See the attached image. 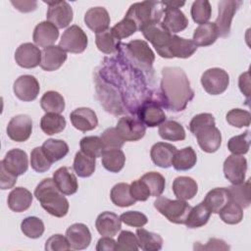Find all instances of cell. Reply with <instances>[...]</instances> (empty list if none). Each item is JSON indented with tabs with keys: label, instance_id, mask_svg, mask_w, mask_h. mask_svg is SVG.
<instances>
[{
	"label": "cell",
	"instance_id": "cell-27",
	"mask_svg": "<svg viewBox=\"0 0 251 251\" xmlns=\"http://www.w3.org/2000/svg\"><path fill=\"white\" fill-rule=\"evenodd\" d=\"M176 151V147L171 143L157 142L151 147V160L156 166L160 168H170L172 166V161Z\"/></svg>",
	"mask_w": 251,
	"mask_h": 251
},
{
	"label": "cell",
	"instance_id": "cell-31",
	"mask_svg": "<svg viewBox=\"0 0 251 251\" xmlns=\"http://www.w3.org/2000/svg\"><path fill=\"white\" fill-rule=\"evenodd\" d=\"M230 200L229 193L226 187H216L210 190L203 202L209 208L211 213L219 214L225 205Z\"/></svg>",
	"mask_w": 251,
	"mask_h": 251
},
{
	"label": "cell",
	"instance_id": "cell-48",
	"mask_svg": "<svg viewBox=\"0 0 251 251\" xmlns=\"http://www.w3.org/2000/svg\"><path fill=\"white\" fill-rule=\"evenodd\" d=\"M22 232L29 238H39L44 232V224L37 217H26L21 224Z\"/></svg>",
	"mask_w": 251,
	"mask_h": 251
},
{
	"label": "cell",
	"instance_id": "cell-6",
	"mask_svg": "<svg viewBox=\"0 0 251 251\" xmlns=\"http://www.w3.org/2000/svg\"><path fill=\"white\" fill-rule=\"evenodd\" d=\"M155 209L174 224H185L191 206L185 200H171L164 196H158L154 201Z\"/></svg>",
	"mask_w": 251,
	"mask_h": 251
},
{
	"label": "cell",
	"instance_id": "cell-53",
	"mask_svg": "<svg viewBox=\"0 0 251 251\" xmlns=\"http://www.w3.org/2000/svg\"><path fill=\"white\" fill-rule=\"evenodd\" d=\"M226 122L235 127L249 126L251 123V115L248 111L242 109H232L226 114Z\"/></svg>",
	"mask_w": 251,
	"mask_h": 251
},
{
	"label": "cell",
	"instance_id": "cell-21",
	"mask_svg": "<svg viewBox=\"0 0 251 251\" xmlns=\"http://www.w3.org/2000/svg\"><path fill=\"white\" fill-rule=\"evenodd\" d=\"M67 60V52L59 45H51L41 51L40 67L46 72H53L63 66Z\"/></svg>",
	"mask_w": 251,
	"mask_h": 251
},
{
	"label": "cell",
	"instance_id": "cell-58",
	"mask_svg": "<svg viewBox=\"0 0 251 251\" xmlns=\"http://www.w3.org/2000/svg\"><path fill=\"white\" fill-rule=\"evenodd\" d=\"M129 185L130 193L136 201H146L151 196L148 186L140 178L133 180Z\"/></svg>",
	"mask_w": 251,
	"mask_h": 251
},
{
	"label": "cell",
	"instance_id": "cell-49",
	"mask_svg": "<svg viewBox=\"0 0 251 251\" xmlns=\"http://www.w3.org/2000/svg\"><path fill=\"white\" fill-rule=\"evenodd\" d=\"M191 17L192 20L199 25L208 23L211 18L212 8L211 4L207 0H197L192 3L191 6Z\"/></svg>",
	"mask_w": 251,
	"mask_h": 251
},
{
	"label": "cell",
	"instance_id": "cell-56",
	"mask_svg": "<svg viewBox=\"0 0 251 251\" xmlns=\"http://www.w3.org/2000/svg\"><path fill=\"white\" fill-rule=\"evenodd\" d=\"M120 219L124 224L133 227H142L148 222L147 217L138 211H128L123 213L120 216Z\"/></svg>",
	"mask_w": 251,
	"mask_h": 251
},
{
	"label": "cell",
	"instance_id": "cell-62",
	"mask_svg": "<svg viewBox=\"0 0 251 251\" xmlns=\"http://www.w3.org/2000/svg\"><path fill=\"white\" fill-rule=\"evenodd\" d=\"M238 86H239L240 91L246 96L247 101H248L249 96H250V75H249L248 71L240 75V76L238 78Z\"/></svg>",
	"mask_w": 251,
	"mask_h": 251
},
{
	"label": "cell",
	"instance_id": "cell-33",
	"mask_svg": "<svg viewBox=\"0 0 251 251\" xmlns=\"http://www.w3.org/2000/svg\"><path fill=\"white\" fill-rule=\"evenodd\" d=\"M138 247L144 251H158L162 249L163 238L160 234L146 230L145 228L136 229Z\"/></svg>",
	"mask_w": 251,
	"mask_h": 251
},
{
	"label": "cell",
	"instance_id": "cell-15",
	"mask_svg": "<svg viewBox=\"0 0 251 251\" xmlns=\"http://www.w3.org/2000/svg\"><path fill=\"white\" fill-rule=\"evenodd\" d=\"M15 95L22 101L30 102L36 99L39 94L40 86L37 79L30 75L19 76L13 85Z\"/></svg>",
	"mask_w": 251,
	"mask_h": 251
},
{
	"label": "cell",
	"instance_id": "cell-40",
	"mask_svg": "<svg viewBox=\"0 0 251 251\" xmlns=\"http://www.w3.org/2000/svg\"><path fill=\"white\" fill-rule=\"evenodd\" d=\"M66 120L63 116L56 113H46L40 121L42 131L48 135L57 134L66 127Z\"/></svg>",
	"mask_w": 251,
	"mask_h": 251
},
{
	"label": "cell",
	"instance_id": "cell-8",
	"mask_svg": "<svg viewBox=\"0 0 251 251\" xmlns=\"http://www.w3.org/2000/svg\"><path fill=\"white\" fill-rule=\"evenodd\" d=\"M87 43V35L83 29L76 25H73L62 34L59 46L66 52L78 54L86 49Z\"/></svg>",
	"mask_w": 251,
	"mask_h": 251
},
{
	"label": "cell",
	"instance_id": "cell-26",
	"mask_svg": "<svg viewBox=\"0 0 251 251\" xmlns=\"http://www.w3.org/2000/svg\"><path fill=\"white\" fill-rule=\"evenodd\" d=\"M58 27L54 25L52 23L45 21L35 25L32 34V39L36 46L45 48L53 45V43H55V41L58 39Z\"/></svg>",
	"mask_w": 251,
	"mask_h": 251
},
{
	"label": "cell",
	"instance_id": "cell-34",
	"mask_svg": "<svg viewBox=\"0 0 251 251\" xmlns=\"http://www.w3.org/2000/svg\"><path fill=\"white\" fill-rule=\"evenodd\" d=\"M197 162V155L190 146L176 152L172 165L176 171H188L192 169Z\"/></svg>",
	"mask_w": 251,
	"mask_h": 251
},
{
	"label": "cell",
	"instance_id": "cell-14",
	"mask_svg": "<svg viewBox=\"0 0 251 251\" xmlns=\"http://www.w3.org/2000/svg\"><path fill=\"white\" fill-rule=\"evenodd\" d=\"M32 132V120L27 115H17L7 126L8 136L16 142L26 141Z\"/></svg>",
	"mask_w": 251,
	"mask_h": 251
},
{
	"label": "cell",
	"instance_id": "cell-47",
	"mask_svg": "<svg viewBox=\"0 0 251 251\" xmlns=\"http://www.w3.org/2000/svg\"><path fill=\"white\" fill-rule=\"evenodd\" d=\"M140 179L144 181L148 186L151 196H154V197L161 196V194L165 190V185H166L165 177L160 173L148 172L144 174L140 177Z\"/></svg>",
	"mask_w": 251,
	"mask_h": 251
},
{
	"label": "cell",
	"instance_id": "cell-22",
	"mask_svg": "<svg viewBox=\"0 0 251 251\" xmlns=\"http://www.w3.org/2000/svg\"><path fill=\"white\" fill-rule=\"evenodd\" d=\"M72 125L80 131H89L98 126V119L95 112L86 107H81L74 110L70 114Z\"/></svg>",
	"mask_w": 251,
	"mask_h": 251
},
{
	"label": "cell",
	"instance_id": "cell-2",
	"mask_svg": "<svg viewBox=\"0 0 251 251\" xmlns=\"http://www.w3.org/2000/svg\"><path fill=\"white\" fill-rule=\"evenodd\" d=\"M189 129L197 138L200 148L207 153L216 152L222 144V134L210 113H201L192 118Z\"/></svg>",
	"mask_w": 251,
	"mask_h": 251
},
{
	"label": "cell",
	"instance_id": "cell-57",
	"mask_svg": "<svg viewBox=\"0 0 251 251\" xmlns=\"http://www.w3.org/2000/svg\"><path fill=\"white\" fill-rule=\"evenodd\" d=\"M70 249L71 246L67 237L62 234H54L50 236L45 243L46 251H66Z\"/></svg>",
	"mask_w": 251,
	"mask_h": 251
},
{
	"label": "cell",
	"instance_id": "cell-39",
	"mask_svg": "<svg viewBox=\"0 0 251 251\" xmlns=\"http://www.w3.org/2000/svg\"><path fill=\"white\" fill-rule=\"evenodd\" d=\"M229 198L236 204H238L242 209H246L250 206L251 196H250V180L247 179L245 182L239 184H232L227 187Z\"/></svg>",
	"mask_w": 251,
	"mask_h": 251
},
{
	"label": "cell",
	"instance_id": "cell-3",
	"mask_svg": "<svg viewBox=\"0 0 251 251\" xmlns=\"http://www.w3.org/2000/svg\"><path fill=\"white\" fill-rule=\"evenodd\" d=\"M34 196L41 207L54 217L63 218L69 212V201L59 190L53 178L47 177L41 180L34 190Z\"/></svg>",
	"mask_w": 251,
	"mask_h": 251
},
{
	"label": "cell",
	"instance_id": "cell-4",
	"mask_svg": "<svg viewBox=\"0 0 251 251\" xmlns=\"http://www.w3.org/2000/svg\"><path fill=\"white\" fill-rule=\"evenodd\" d=\"M164 10L165 6L163 2L143 1L130 5L126 16L133 20L137 25L138 30H140L143 26L149 24L161 23V19L164 16Z\"/></svg>",
	"mask_w": 251,
	"mask_h": 251
},
{
	"label": "cell",
	"instance_id": "cell-5",
	"mask_svg": "<svg viewBox=\"0 0 251 251\" xmlns=\"http://www.w3.org/2000/svg\"><path fill=\"white\" fill-rule=\"evenodd\" d=\"M126 55L133 67H138L141 71L150 72L155 61V54L148 43L141 39L131 40L126 44H122Z\"/></svg>",
	"mask_w": 251,
	"mask_h": 251
},
{
	"label": "cell",
	"instance_id": "cell-17",
	"mask_svg": "<svg viewBox=\"0 0 251 251\" xmlns=\"http://www.w3.org/2000/svg\"><path fill=\"white\" fill-rule=\"evenodd\" d=\"M15 61L22 68H35L41 63V51L30 42L23 43L15 52Z\"/></svg>",
	"mask_w": 251,
	"mask_h": 251
},
{
	"label": "cell",
	"instance_id": "cell-36",
	"mask_svg": "<svg viewBox=\"0 0 251 251\" xmlns=\"http://www.w3.org/2000/svg\"><path fill=\"white\" fill-rule=\"evenodd\" d=\"M211 214L212 213L209 208L202 201L195 207L191 208L184 225L189 228L201 227L208 223Z\"/></svg>",
	"mask_w": 251,
	"mask_h": 251
},
{
	"label": "cell",
	"instance_id": "cell-60",
	"mask_svg": "<svg viewBox=\"0 0 251 251\" xmlns=\"http://www.w3.org/2000/svg\"><path fill=\"white\" fill-rule=\"evenodd\" d=\"M195 250H229V246L219 238H210L205 245L197 242L194 244Z\"/></svg>",
	"mask_w": 251,
	"mask_h": 251
},
{
	"label": "cell",
	"instance_id": "cell-23",
	"mask_svg": "<svg viewBox=\"0 0 251 251\" xmlns=\"http://www.w3.org/2000/svg\"><path fill=\"white\" fill-rule=\"evenodd\" d=\"M10 173L16 176L24 175L28 169V159L26 153L19 148L8 151L4 159L0 162Z\"/></svg>",
	"mask_w": 251,
	"mask_h": 251
},
{
	"label": "cell",
	"instance_id": "cell-37",
	"mask_svg": "<svg viewBox=\"0 0 251 251\" xmlns=\"http://www.w3.org/2000/svg\"><path fill=\"white\" fill-rule=\"evenodd\" d=\"M110 197L112 202L119 207H128L136 202L130 193V185L125 182L115 184L111 189Z\"/></svg>",
	"mask_w": 251,
	"mask_h": 251
},
{
	"label": "cell",
	"instance_id": "cell-11",
	"mask_svg": "<svg viewBox=\"0 0 251 251\" xmlns=\"http://www.w3.org/2000/svg\"><path fill=\"white\" fill-rule=\"evenodd\" d=\"M48 5L46 14L47 21L58 28L68 26L73 21L74 13L71 5L67 1H44Z\"/></svg>",
	"mask_w": 251,
	"mask_h": 251
},
{
	"label": "cell",
	"instance_id": "cell-18",
	"mask_svg": "<svg viewBox=\"0 0 251 251\" xmlns=\"http://www.w3.org/2000/svg\"><path fill=\"white\" fill-rule=\"evenodd\" d=\"M197 50V45L190 39H186L173 34L166 51L165 58H181L191 57Z\"/></svg>",
	"mask_w": 251,
	"mask_h": 251
},
{
	"label": "cell",
	"instance_id": "cell-52",
	"mask_svg": "<svg viewBox=\"0 0 251 251\" xmlns=\"http://www.w3.org/2000/svg\"><path fill=\"white\" fill-rule=\"evenodd\" d=\"M52 162L44 153L42 147H35L30 153V166L37 173H45L51 168Z\"/></svg>",
	"mask_w": 251,
	"mask_h": 251
},
{
	"label": "cell",
	"instance_id": "cell-45",
	"mask_svg": "<svg viewBox=\"0 0 251 251\" xmlns=\"http://www.w3.org/2000/svg\"><path fill=\"white\" fill-rule=\"evenodd\" d=\"M79 146L81 152L95 159L102 157L106 150L101 138L98 136H85L81 138Z\"/></svg>",
	"mask_w": 251,
	"mask_h": 251
},
{
	"label": "cell",
	"instance_id": "cell-12",
	"mask_svg": "<svg viewBox=\"0 0 251 251\" xmlns=\"http://www.w3.org/2000/svg\"><path fill=\"white\" fill-rule=\"evenodd\" d=\"M247 171V160L241 155H229L224 162L225 177L231 184L244 182Z\"/></svg>",
	"mask_w": 251,
	"mask_h": 251
},
{
	"label": "cell",
	"instance_id": "cell-44",
	"mask_svg": "<svg viewBox=\"0 0 251 251\" xmlns=\"http://www.w3.org/2000/svg\"><path fill=\"white\" fill-rule=\"evenodd\" d=\"M95 43L98 50L104 54H113L117 52L120 47V40L112 34L111 29L97 33Z\"/></svg>",
	"mask_w": 251,
	"mask_h": 251
},
{
	"label": "cell",
	"instance_id": "cell-32",
	"mask_svg": "<svg viewBox=\"0 0 251 251\" xmlns=\"http://www.w3.org/2000/svg\"><path fill=\"white\" fill-rule=\"evenodd\" d=\"M219 37V32L215 23H206L200 25L193 32L192 41L197 46H209L215 43Z\"/></svg>",
	"mask_w": 251,
	"mask_h": 251
},
{
	"label": "cell",
	"instance_id": "cell-20",
	"mask_svg": "<svg viewBox=\"0 0 251 251\" xmlns=\"http://www.w3.org/2000/svg\"><path fill=\"white\" fill-rule=\"evenodd\" d=\"M66 237L72 249H86L91 243V233L89 228L80 223L70 226L66 231Z\"/></svg>",
	"mask_w": 251,
	"mask_h": 251
},
{
	"label": "cell",
	"instance_id": "cell-29",
	"mask_svg": "<svg viewBox=\"0 0 251 251\" xmlns=\"http://www.w3.org/2000/svg\"><path fill=\"white\" fill-rule=\"evenodd\" d=\"M33 196L31 192L25 187H16L8 195V206L10 210L21 213L27 210L32 203Z\"/></svg>",
	"mask_w": 251,
	"mask_h": 251
},
{
	"label": "cell",
	"instance_id": "cell-35",
	"mask_svg": "<svg viewBox=\"0 0 251 251\" xmlns=\"http://www.w3.org/2000/svg\"><path fill=\"white\" fill-rule=\"evenodd\" d=\"M126 163L125 153L119 149H106L102 155L103 167L111 173H119Z\"/></svg>",
	"mask_w": 251,
	"mask_h": 251
},
{
	"label": "cell",
	"instance_id": "cell-24",
	"mask_svg": "<svg viewBox=\"0 0 251 251\" xmlns=\"http://www.w3.org/2000/svg\"><path fill=\"white\" fill-rule=\"evenodd\" d=\"M110 21L109 13L104 7L90 8L84 15L85 25L96 34L107 30Z\"/></svg>",
	"mask_w": 251,
	"mask_h": 251
},
{
	"label": "cell",
	"instance_id": "cell-50",
	"mask_svg": "<svg viewBox=\"0 0 251 251\" xmlns=\"http://www.w3.org/2000/svg\"><path fill=\"white\" fill-rule=\"evenodd\" d=\"M250 131L246 130L239 135L231 137L227 141V149L234 155H243L249 151Z\"/></svg>",
	"mask_w": 251,
	"mask_h": 251
},
{
	"label": "cell",
	"instance_id": "cell-9",
	"mask_svg": "<svg viewBox=\"0 0 251 251\" xmlns=\"http://www.w3.org/2000/svg\"><path fill=\"white\" fill-rule=\"evenodd\" d=\"M242 5V1L238 0H222L218 5V17L215 21L219 36L226 37L230 33V25L238 8Z\"/></svg>",
	"mask_w": 251,
	"mask_h": 251
},
{
	"label": "cell",
	"instance_id": "cell-38",
	"mask_svg": "<svg viewBox=\"0 0 251 251\" xmlns=\"http://www.w3.org/2000/svg\"><path fill=\"white\" fill-rule=\"evenodd\" d=\"M41 147L52 163L63 159L69 153V145L61 139H47Z\"/></svg>",
	"mask_w": 251,
	"mask_h": 251
},
{
	"label": "cell",
	"instance_id": "cell-63",
	"mask_svg": "<svg viewBox=\"0 0 251 251\" xmlns=\"http://www.w3.org/2000/svg\"><path fill=\"white\" fill-rule=\"evenodd\" d=\"M11 4L20 12L23 13H28L32 12L36 9L37 7V2L36 1H11Z\"/></svg>",
	"mask_w": 251,
	"mask_h": 251
},
{
	"label": "cell",
	"instance_id": "cell-42",
	"mask_svg": "<svg viewBox=\"0 0 251 251\" xmlns=\"http://www.w3.org/2000/svg\"><path fill=\"white\" fill-rule=\"evenodd\" d=\"M159 135L169 141H180L185 139V130L183 126L173 120L165 121L159 126Z\"/></svg>",
	"mask_w": 251,
	"mask_h": 251
},
{
	"label": "cell",
	"instance_id": "cell-54",
	"mask_svg": "<svg viewBox=\"0 0 251 251\" xmlns=\"http://www.w3.org/2000/svg\"><path fill=\"white\" fill-rule=\"evenodd\" d=\"M138 241L136 234L129 230H123L118 236L117 250L119 251H137Z\"/></svg>",
	"mask_w": 251,
	"mask_h": 251
},
{
	"label": "cell",
	"instance_id": "cell-16",
	"mask_svg": "<svg viewBox=\"0 0 251 251\" xmlns=\"http://www.w3.org/2000/svg\"><path fill=\"white\" fill-rule=\"evenodd\" d=\"M138 119L149 127H154L162 125L166 121V114L160 106V103L155 101L143 102L136 110Z\"/></svg>",
	"mask_w": 251,
	"mask_h": 251
},
{
	"label": "cell",
	"instance_id": "cell-19",
	"mask_svg": "<svg viewBox=\"0 0 251 251\" xmlns=\"http://www.w3.org/2000/svg\"><path fill=\"white\" fill-rule=\"evenodd\" d=\"M161 25L166 30L173 34L184 30L188 25V20L178 8L165 6L164 19Z\"/></svg>",
	"mask_w": 251,
	"mask_h": 251
},
{
	"label": "cell",
	"instance_id": "cell-41",
	"mask_svg": "<svg viewBox=\"0 0 251 251\" xmlns=\"http://www.w3.org/2000/svg\"><path fill=\"white\" fill-rule=\"evenodd\" d=\"M95 158H92L81 151L75 153L73 168L79 177H88L92 176L95 171Z\"/></svg>",
	"mask_w": 251,
	"mask_h": 251
},
{
	"label": "cell",
	"instance_id": "cell-13",
	"mask_svg": "<svg viewBox=\"0 0 251 251\" xmlns=\"http://www.w3.org/2000/svg\"><path fill=\"white\" fill-rule=\"evenodd\" d=\"M116 128L125 141H137L146 132V126L138 118L130 116L121 118Z\"/></svg>",
	"mask_w": 251,
	"mask_h": 251
},
{
	"label": "cell",
	"instance_id": "cell-1",
	"mask_svg": "<svg viewBox=\"0 0 251 251\" xmlns=\"http://www.w3.org/2000/svg\"><path fill=\"white\" fill-rule=\"evenodd\" d=\"M194 98V91L185 72L178 67L162 69L160 104L169 111L182 112Z\"/></svg>",
	"mask_w": 251,
	"mask_h": 251
},
{
	"label": "cell",
	"instance_id": "cell-25",
	"mask_svg": "<svg viewBox=\"0 0 251 251\" xmlns=\"http://www.w3.org/2000/svg\"><path fill=\"white\" fill-rule=\"evenodd\" d=\"M53 180L64 195H73L77 191L76 176L69 167H61L53 174Z\"/></svg>",
	"mask_w": 251,
	"mask_h": 251
},
{
	"label": "cell",
	"instance_id": "cell-30",
	"mask_svg": "<svg viewBox=\"0 0 251 251\" xmlns=\"http://www.w3.org/2000/svg\"><path fill=\"white\" fill-rule=\"evenodd\" d=\"M173 191L177 199L189 200L196 195L198 184L190 176H177L173 181Z\"/></svg>",
	"mask_w": 251,
	"mask_h": 251
},
{
	"label": "cell",
	"instance_id": "cell-46",
	"mask_svg": "<svg viewBox=\"0 0 251 251\" xmlns=\"http://www.w3.org/2000/svg\"><path fill=\"white\" fill-rule=\"evenodd\" d=\"M219 214L222 221L227 225H236L243 219V209L232 200H229Z\"/></svg>",
	"mask_w": 251,
	"mask_h": 251
},
{
	"label": "cell",
	"instance_id": "cell-55",
	"mask_svg": "<svg viewBox=\"0 0 251 251\" xmlns=\"http://www.w3.org/2000/svg\"><path fill=\"white\" fill-rule=\"evenodd\" d=\"M105 149H116L123 147L125 140L122 138L116 127H109L100 136Z\"/></svg>",
	"mask_w": 251,
	"mask_h": 251
},
{
	"label": "cell",
	"instance_id": "cell-64",
	"mask_svg": "<svg viewBox=\"0 0 251 251\" xmlns=\"http://www.w3.org/2000/svg\"><path fill=\"white\" fill-rule=\"evenodd\" d=\"M163 4H164L165 6H169V7L180 8V7L183 6L185 3H184V2H177V1H169V2H163Z\"/></svg>",
	"mask_w": 251,
	"mask_h": 251
},
{
	"label": "cell",
	"instance_id": "cell-59",
	"mask_svg": "<svg viewBox=\"0 0 251 251\" xmlns=\"http://www.w3.org/2000/svg\"><path fill=\"white\" fill-rule=\"evenodd\" d=\"M18 176L10 173L6 168L3 166L2 163H0V187L1 189H10L14 187V185L17 182Z\"/></svg>",
	"mask_w": 251,
	"mask_h": 251
},
{
	"label": "cell",
	"instance_id": "cell-28",
	"mask_svg": "<svg viewBox=\"0 0 251 251\" xmlns=\"http://www.w3.org/2000/svg\"><path fill=\"white\" fill-rule=\"evenodd\" d=\"M95 226L97 231L103 236H115L122 227V221L118 215L113 212H102L98 215Z\"/></svg>",
	"mask_w": 251,
	"mask_h": 251
},
{
	"label": "cell",
	"instance_id": "cell-10",
	"mask_svg": "<svg viewBox=\"0 0 251 251\" xmlns=\"http://www.w3.org/2000/svg\"><path fill=\"white\" fill-rule=\"evenodd\" d=\"M140 31L143 36L153 45L158 55L165 58L168 44L173 36L168 30H166L161 23H153L143 26Z\"/></svg>",
	"mask_w": 251,
	"mask_h": 251
},
{
	"label": "cell",
	"instance_id": "cell-51",
	"mask_svg": "<svg viewBox=\"0 0 251 251\" xmlns=\"http://www.w3.org/2000/svg\"><path fill=\"white\" fill-rule=\"evenodd\" d=\"M138 30L137 25L133 22V20H131L130 18L125 16V18L117 23L112 28H111V32L112 34L118 39H124L126 38L130 35H132L133 33H135Z\"/></svg>",
	"mask_w": 251,
	"mask_h": 251
},
{
	"label": "cell",
	"instance_id": "cell-61",
	"mask_svg": "<svg viewBox=\"0 0 251 251\" xmlns=\"http://www.w3.org/2000/svg\"><path fill=\"white\" fill-rule=\"evenodd\" d=\"M97 251H114L117 250V242L111 236L101 237L96 245Z\"/></svg>",
	"mask_w": 251,
	"mask_h": 251
},
{
	"label": "cell",
	"instance_id": "cell-7",
	"mask_svg": "<svg viewBox=\"0 0 251 251\" xmlns=\"http://www.w3.org/2000/svg\"><path fill=\"white\" fill-rule=\"evenodd\" d=\"M201 84L204 90L211 95L224 93L229 84L228 74L220 68H211L201 75Z\"/></svg>",
	"mask_w": 251,
	"mask_h": 251
},
{
	"label": "cell",
	"instance_id": "cell-43",
	"mask_svg": "<svg viewBox=\"0 0 251 251\" xmlns=\"http://www.w3.org/2000/svg\"><path fill=\"white\" fill-rule=\"evenodd\" d=\"M40 106L46 113L61 114L65 110V99L57 91H47L40 99Z\"/></svg>",
	"mask_w": 251,
	"mask_h": 251
}]
</instances>
